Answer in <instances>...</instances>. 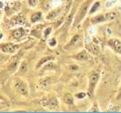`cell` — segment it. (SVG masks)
Wrapping results in <instances>:
<instances>
[{
  "mask_svg": "<svg viewBox=\"0 0 121 113\" xmlns=\"http://www.w3.org/2000/svg\"><path fill=\"white\" fill-rule=\"evenodd\" d=\"M19 71L21 72V73H25V72L27 71V63L24 61L22 64H21V67H20V68H19Z\"/></svg>",
  "mask_w": 121,
  "mask_h": 113,
  "instance_id": "ac0fdd59",
  "label": "cell"
},
{
  "mask_svg": "<svg viewBox=\"0 0 121 113\" xmlns=\"http://www.w3.org/2000/svg\"><path fill=\"white\" fill-rule=\"evenodd\" d=\"M51 30H52L51 27H48V28H47V29L45 30V32H44V37L45 38L48 37V36L49 34H50V32H51Z\"/></svg>",
  "mask_w": 121,
  "mask_h": 113,
  "instance_id": "d6986e66",
  "label": "cell"
},
{
  "mask_svg": "<svg viewBox=\"0 0 121 113\" xmlns=\"http://www.w3.org/2000/svg\"><path fill=\"white\" fill-rule=\"evenodd\" d=\"M17 68H18V61H15V62H13L12 64H10V66H9V70L11 72H14L17 69Z\"/></svg>",
  "mask_w": 121,
  "mask_h": 113,
  "instance_id": "e0dca14e",
  "label": "cell"
},
{
  "mask_svg": "<svg viewBox=\"0 0 121 113\" xmlns=\"http://www.w3.org/2000/svg\"><path fill=\"white\" fill-rule=\"evenodd\" d=\"M59 9H56V10H54V11H52V12H50L48 14V16L47 17V18L48 19H53L54 18H56L57 15H58V13H59Z\"/></svg>",
  "mask_w": 121,
  "mask_h": 113,
  "instance_id": "9a60e30c",
  "label": "cell"
},
{
  "mask_svg": "<svg viewBox=\"0 0 121 113\" xmlns=\"http://www.w3.org/2000/svg\"><path fill=\"white\" fill-rule=\"evenodd\" d=\"M41 18H42V13L36 12V13H35V14H33V16L31 17V21H32L33 23H35V22L39 21Z\"/></svg>",
  "mask_w": 121,
  "mask_h": 113,
  "instance_id": "7c38bea8",
  "label": "cell"
},
{
  "mask_svg": "<svg viewBox=\"0 0 121 113\" xmlns=\"http://www.w3.org/2000/svg\"><path fill=\"white\" fill-rule=\"evenodd\" d=\"M108 45L114 52L121 56V40L117 38H110L108 42Z\"/></svg>",
  "mask_w": 121,
  "mask_h": 113,
  "instance_id": "277c9868",
  "label": "cell"
},
{
  "mask_svg": "<svg viewBox=\"0 0 121 113\" xmlns=\"http://www.w3.org/2000/svg\"><path fill=\"white\" fill-rule=\"evenodd\" d=\"M116 17L115 13H107L106 15L104 14H99V15H96L94 17L90 18L91 24H101L104 22H107L109 20H113Z\"/></svg>",
  "mask_w": 121,
  "mask_h": 113,
  "instance_id": "7a4b0ae2",
  "label": "cell"
},
{
  "mask_svg": "<svg viewBox=\"0 0 121 113\" xmlns=\"http://www.w3.org/2000/svg\"><path fill=\"white\" fill-rule=\"evenodd\" d=\"M16 87H17L18 92L20 94H22V95H27V88H26V85L24 82L18 80L17 82L16 83Z\"/></svg>",
  "mask_w": 121,
  "mask_h": 113,
  "instance_id": "8992f818",
  "label": "cell"
},
{
  "mask_svg": "<svg viewBox=\"0 0 121 113\" xmlns=\"http://www.w3.org/2000/svg\"><path fill=\"white\" fill-rule=\"evenodd\" d=\"M58 105V102L57 99L56 98H51L50 99H48V103H47V106H48L50 108H56Z\"/></svg>",
  "mask_w": 121,
  "mask_h": 113,
  "instance_id": "30bf717a",
  "label": "cell"
},
{
  "mask_svg": "<svg viewBox=\"0 0 121 113\" xmlns=\"http://www.w3.org/2000/svg\"><path fill=\"white\" fill-rule=\"evenodd\" d=\"M53 59V57H45V58H43L41 60H39V62L37 63V65H36V68H38L39 67H41V66L44 64V63H46V62H48L49 60H52Z\"/></svg>",
  "mask_w": 121,
  "mask_h": 113,
  "instance_id": "4fadbf2b",
  "label": "cell"
},
{
  "mask_svg": "<svg viewBox=\"0 0 121 113\" xmlns=\"http://www.w3.org/2000/svg\"><path fill=\"white\" fill-rule=\"evenodd\" d=\"M81 42V37L79 35H75L73 36V38L71 39V41L69 43L68 47H74V46H77L78 43ZM68 47H66V48H68Z\"/></svg>",
  "mask_w": 121,
  "mask_h": 113,
  "instance_id": "ba28073f",
  "label": "cell"
},
{
  "mask_svg": "<svg viewBox=\"0 0 121 113\" xmlns=\"http://www.w3.org/2000/svg\"><path fill=\"white\" fill-rule=\"evenodd\" d=\"M117 99H121V86H120V89H119V92H118V96H117Z\"/></svg>",
  "mask_w": 121,
  "mask_h": 113,
  "instance_id": "d4e9b609",
  "label": "cell"
},
{
  "mask_svg": "<svg viewBox=\"0 0 121 113\" xmlns=\"http://www.w3.org/2000/svg\"><path fill=\"white\" fill-rule=\"evenodd\" d=\"M23 35H24V30L22 29V28H19V29L14 31V36H15V37H17V38L21 37Z\"/></svg>",
  "mask_w": 121,
  "mask_h": 113,
  "instance_id": "2e32d148",
  "label": "cell"
},
{
  "mask_svg": "<svg viewBox=\"0 0 121 113\" xmlns=\"http://www.w3.org/2000/svg\"><path fill=\"white\" fill-rule=\"evenodd\" d=\"M4 59H5V57H4L3 55H1V54H0V63H1Z\"/></svg>",
  "mask_w": 121,
  "mask_h": 113,
  "instance_id": "cb8c5ba5",
  "label": "cell"
},
{
  "mask_svg": "<svg viewBox=\"0 0 121 113\" xmlns=\"http://www.w3.org/2000/svg\"><path fill=\"white\" fill-rule=\"evenodd\" d=\"M37 2L38 0H28V4L31 6H36L37 5Z\"/></svg>",
  "mask_w": 121,
  "mask_h": 113,
  "instance_id": "ffe728a7",
  "label": "cell"
},
{
  "mask_svg": "<svg viewBox=\"0 0 121 113\" xmlns=\"http://www.w3.org/2000/svg\"><path fill=\"white\" fill-rule=\"evenodd\" d=\"M100 77V71L99 70H96L90 73L89 77H88V88H87V95L89 97H93L95 89L97 87V84L99 80Z\"/></svg>",
  "mask_w": 121,
  "mask_h": 113,
  "instance_id": "6da1fadb",
  "label": "cell"
},
{
  "mask_svg": "<svg viewBox=\"0 0 121 113\" xmlns=\"http://www.w3.org/2000/svg\"><path fill=\"white\" fill-rule=\"evenodd\" d=\"M56 45V40L55 39V38H52L50 41H49V46L50 47H55Z\"/></svg>",
  "mask_w": 121,
  "mask_h": 113,
  "instance_id": "7402d4cb",
  "label": "cell"
},
{
  "mask_svg": "<svg viewBox=\"0 0 121 113\" xmlns=\"http://www.w3.org/2000/svg\"><path fill=\"white\" fill-rule=\"evenodd\" d=\"M64 101H65V103H67V104H73L74 103V101H73V97L70 94H66L65 97H64Z\"/></svg>",
  "mask_w": 121,
  "mask_h": 113,
  "instance_id": "5bb4252c",
  "label": "cell"
},
{
  "mask_svg": "<svg viewBox=\"0 0 121 113\" xmlns=\"http://www.w3.org/2000/svg\"><path fill=\"white\" fill-rule=\"evenodd\" d=\"M19 48L18 45H13V44H7L5 45L4 47H2V51L5 53H14L15 51H17V49Z\"/></svg>",
  "mask_w": 121,
  "mask_h": 113,
  "instance_id": "5b68a950",
  "label": "cell"
},
{
  "mask_svg": "<svg viewBox=\"0 0 121 113\" xmlns=\"http://www.w3.org/2000/svg\"><path fill=\"white\" fill-rule=\"evenodd\" d=\"M89 5H90V1H89V0L86 1L85 4L82 5V6H81L80 9H79L78 13V15H77V17H76L74 26L78 25L79 23L82 21V19L85 18L86 14V12H87V9H88V7H89Z\"/></svg>",
  "mask_w": 121,
  "mask_h": 113,
  "instance_id": "3957f363",
  "label": "cell"
},
{
  "mask_svg": "<svg viewBox=\"0 0 121 113\" xmlns=\"http://www.w3.org/2000/svg\"><path fill=\"white\" fill-rule=\"evenodd\" d=\"M90 111H96V112L99 111V108H98V107L97 106V104H95L94 107H92V108L90 109Z\"/></svg>",
  "mask_w": 121,
  "mask_h": 113,
  "instance_id": "603a6c76",
  "label": "cell"
},
{
  "mask_svg": "<svg viewBox=\"0 0 121 113\" xmlns=\"http://www.w3.org/2000/svg\"><path fill=\"white\" fill-rule=\"evenodd\" d=\"M76 59L78 60H87L89 59V56H88V54L86 53V51L83 50V51H81L80 53H78L76 56Z\"/></svg>",
  "mask_w": 121,
  "mask_h": 113,
  "instance_id": "9c48e42d",
  "label": "cell"
},
{
  "mask_svg": "<svg viewBox=\"0 0 121 113\" xmlns=\"http://www.w3.org/2000/svg\"><path fill=\"white\" fill-rule=\"evenodd\" d=\"M100 6H101L100 1H96V2H94V4L92 5L91 8L89 9V15H93V14L97 13V10L100 8Z\"/></svg>",
  "mask_w": 121,
  "mask_h": 113,
  "instance_id": "52a82bcc",
  "label": "cell"
},
{
  "mask_svg": "<svg viewBox=\"0 0 121 113\" xmlns=\"http://www.w3.org/2000/svg\"><path fill=\"white\" fill-rule=\"evenodd\" d=\"M86 94L84 93V92H79V93H78V94L76 95V97H77L78 99H84V98H86Z\"/></svg>",
  "mask_w": 121,
  "mask_h": 113,
  "instance_id": "44dd1931",
  "label": "cell"
},
{
  "mask_svg": "<svg viewBox=\"0 0 121 113\" xmlns=\"http://www.w3.org/2000/svg\"><path fill=\"white\" fill-rule=\"evenodd\" d=\"M87 49L90 52H92L93 54H96V55L99 53V47L97 46V45H95L94 43H91L90 45H88L87 46Z\"/></svg>",
  "mask_w": 121,
  "mask_h": 113,
  "instance_id": "8fae6325",
  "label": "cell"
}]
</instances>
